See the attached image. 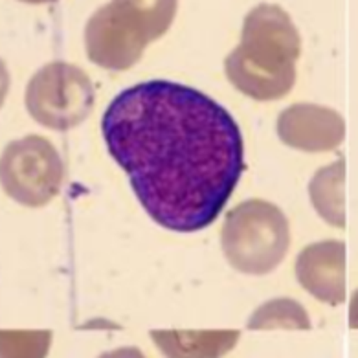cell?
<instances>
[{"label":"cell","mask_w":358,"mask_h":358,"mask_svg":"<svg viewBox=\"0 0 358 358\" xmlns=\"http://www.w3.org/2000/svg\"><path fill=\"white\" fill-rule=\"evenodd\" d=\"M248 329H299L309 331L310 320L303 305L290 298H275L255 309L248 320Z\"/></svg>","instance_id":"11"},{"label":"cell","mask_w":358,"mask_h":358,"mask_svg":"<svg viewBox=\"0 0 358 358\" xmlns=\"http://www.w3.org/2000/svg\"><path fill=\"white\" fill-rule=\"evenodd\" d=\"M281 142L307 152L338 148L345 136V123L336 110L322 105L296 103L278 118Z\"/></svg>","instance_id":"7"},{"label":"cell","mask_w":358,"mask_h":358,"mask_svg":"<svg viewBox=\"0 0 358 358\" xmlns=\"http://www.w3.org/2000/svg\"><path fill=\"white\" fill-rule=\"evenodd\" d=\"M63 175L59 151L39 134L8 143L0 157V186L24 206L48 204L59 193Z\"/></svg>","instance_id":"6"},{"label":"cell","mask_w":358,"mask_h":358,"mask_svg":"<svg viewBox=\"0 0 358 358\" xmlns=\"http://www.w3.org/2000/svg\"><path fill=\"white\" fill-rule=\"evenodd\" d=\"M239 336V331H151L166 358H222Z\"/></svg>","instance_id":"9"},{"label":"cell","mask_w":358,"mask_h":358,"mask_svg":"<svg viewBox=\"0 0 358 358\" xmlns=\"http://www.w3.org/2000/svg\"><path fill=\"white\" fill-rule=\"evenodd\" d=\"M343 178H345V160L338 158L331 166H325L316 171L309 186L310 202H313L314 210L334 228L345 226Z\"/></svg>","instance_id":"10"},{"label":"cell","mask_w":358,"mask_h":358,"mask_svg":"<svg viewBox=\"0 0 358 358\" xmlns=\"http://www.w3.org/2000/svg\"><path fill=\"white\" fill-rule=\"evenodd\" d=\"M349 327L358 329V290L351 298V305H349Z\"/></svg>","instance_id":"15"},{"label":"cell","mask_w":358,"mask_h":358,"mask_svg":"<svg viewBox=\"0 0 358 358\" xmlns=\"http://www.w3.org/2000/svg\"><path fill=\"white\" fill-rule=\"evenodd\" d=\"M99 358H145V355L138 348H120L103 353Z\"/></svg>","instance_id":"13"},{"label":"cell","mask_w":358,"mask_h":358,"mask_svg":"<svg viewBox=\"0 0 358 358\" xmlns=\"http://www.w3.org/2000/svg\"><path fill=\"white\" fill-rule=\"evenodd\" d=\"M221 239L234 268L243 274H268L289 252V219L272 202L252 199L228 211Z\"/></svg>","instance_id":"4"},{"label":"cell","mask_w":358,"mask_h":358,"mask_svg":"<svg viewBox=\"0 0 358 358\" xmlns=\"http://www.w3.org/2000/svg\"><path fill=\"white\" fill-rule=\"evenodd\" d=\"M299 54L301 41L289 13L261 4L246 15L241 45L224 61L226 76L248 98L280 99L294 87Z\"/></svg>","instance_id":"2"},{"label":"cell","mask_w":358,"mask_h":358,"mask_svg":"<svg viewBox=\"0 0 358 358\" xmlns=\"http://www.w3.org/2000/svg\"><path fill=\"white\" fill-rule=\"evenodd\" d=\"M10 89V74H8V69L6 64L0 61V105L6 99V92Z\"/></svg>","instance_id":"14"},{"label":"cell","mask_w":358,"mask_h":358,"mask_svg":"<svg viewBox=\"0 0 358 358\" xmlns=\"http://www.w3.org/2000/svg\"><path fill=\"white\" fill-rule=\"evenodd\" d=\"M177 2H110L87 22L85 48L92 63L107 70H127L171 26Z\"/></svg>","instance_id":"3"},{"label":"cell","mask_w":358,"mask_h":358,"mask_svg":"<svg viewBox=\"0 0 358 358\" xmlns=\"http://www.w3.org/2000/svg\"><path fill=\"white\" fill-rule=\"evenodd\" d=\"M296 278L316 299L340 305L345 299V245L329 239L305 246L296 259Z\"/></svg>","instance_id":"8"},{"label":"cell","mask_w":358,"mask_h":358,"mask_svg":"<svg viewBox=\"0 0 358 358\" xmlns=\"http://www.w3.org/2000/svg\"><path fill=\"white\" fill-rule=\"evenodd\" d=\"M92 105L94 85L89 74L63 61L45 64L26 89V107L31 118L55 131L85 122Z\"/></svg>","instance_id":"5"},{"label":"cell","mask_w":358,"mask_h":358,"mask_svg":"<svg viewBox=\"0 0 358 358\" xmlns=\"http://www.w3.org/2000/svg\"><path fill=\"white\" fill-rule=\"evenodd\" d=\"M101 133L143 210L167 230L210 226L245 169L234 116L201 90L167 79L122 90L103 113Z\"/></svg>","instance_id":"1"},{"label":"cell","mask_w":358,"mask_h":358,"mask_svg":"<svg viewBox=\"0 0 358 358\" xmlns=\"http://www.w3.org/2000/svg\"><path fill=\"white\" fill-rule=\"evenodd\" d=\"M50 338L48 331H4L0 333V358H45Z\"/></svg>","instance_id":"12"}]
</instances>
